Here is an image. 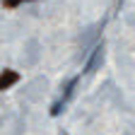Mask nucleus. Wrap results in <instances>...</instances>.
<instances>
[{
	"label": "nucleus",
	"instance_id": "1",
	"mask_svg": "<svg viewBox=\"0 0 135 135\" xmlns=\"http://www.w3.org/2000/svg\"><path fill=\"white\" fill-rule=\"evenodd\" d=\"M75 87H77V77H73L70 82L65 84V94H63V99H60V101H56V104L51 106V116H58V113L63 111V106H65L70 99H73V94H75Z\"/></svg>",
	"mask_w": 135,
	"mask_h": 135
},
{
	"label": "nucleus",
	"instance_id": "2",
	"mask_svg": "<svg viewBox=\"0 0 135 135\" xmlns=\"http://www.w3.org/2000/svg\"><path fill=\"white\" fill-rule=\"evenodd\" d=\"M101 58H104V46H97V48H94V53H92V58L87 60V65H84V73H94V70H97V65L101 63Z\"/></svg>",
	"mask_w": 135,
	"mask_h": 135
},
{
	"label": "nucleus",
	"instance_id": "3",
	"mask_svg": "<svg viewBox=\"0 0 135 135\" xmlns=\"http://www.w3.org/2000/svg\"><path fill=\"white\" fill-rule=\"evenodd\" d=\"M15 82H20V75H17L15 70H3V75H0V89H10Z\"/></svg>",
	"mask_w": 135,
	"mask_h": 135
},
{
	"label": "nucleus",
	"instance_id": "4",
	"mask_svg": "<svg viewBox=\"0 0 135 135\" xmlns=\"http://www.w3.org/2000/svg\"><path fill=\"white\" fill-rule=\"evenodd\" d=\"M22 3H24V0H3V5H5V7H10V10H12V7H17V5H22Z\"/></svg>",
	"mask_w": 135,
	"mask_h": 135
}]
</instances>
